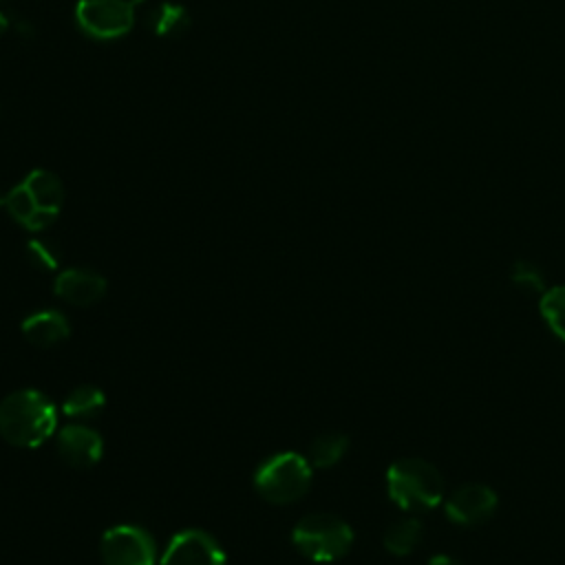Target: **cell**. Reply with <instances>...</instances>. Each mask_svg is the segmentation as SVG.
<instances>
[{"label":"cell","instance_id":"obj_10","mask_svg":"<svg viewBox=\"0 0 565 565\" xmlns=\"http://www.w3.org/2000/svg\"><path fill=\"white\" fill-rule=\"evenodd\" d=\"M102 450V437L84 424H68L57 433V452L75 468H90L99 461Z\"/></svg>","mask_w":565,"mask_h":565},{"label":"cell","instance_id":"obj_20","mask_svg":"<svg viewBox=\"0 0 565 565\" xmlns=\"http://www.w3.org/2000/svg\"><path fill=\"white\" fill-rule=\"evenodd\" d=\"M428 565H463V563H459L457 558H452V556H448V554H435V556L428 561Z\"/></svg>","mask_w":565,"mask_h":565},{"label":"cell","instance_id":"obj_11","mask_svg":"<svg viewBox=\"0 0 565 565\" xmlns=\"http://www.w3.org/2000/svg\"><path fill=\"white\" fill-rule=\"evenodd\" d=\"M55 294L77 307H88L97 302L106 294V280L93 269L71 267L57 274L55 278Z\"/></svg>","mask_w":565,"mask_h":565},{"label":"cell","instance_id":"obj_1","mask_svg":"<svg viewBox=\"0 0 565 565\" xmlns=\"http://www.w3.org/2000/svg\"><path fill=\"white\" fill-rule=\"evenodd\" d=\"M55 406L35 388L13 391L0 404V433L13 446L35 448L55 433Z\"/></svg>","mask_w":565,"mask_h":565},{"label":"cell","instance_id":"obj_5","mask_svg":"<svg viewBox=\"0 0 565 565\" xmlns=\"http://www.w3.org/2000/svg\"><path fill=\"white\" fill-rule=\"evenodd\" d=\"M296 550L316 563H333L353 545V530L340 516L309 514L291 532Z\"/></svg>","mask_w":565,"mask_h":565},{"label":"cell","instance_id":"obj_6","mask_svg":"<svg viewBox=\"0 0 565 565\" xmlns=\"http://www.w3.org/2000/svg\"><path fill=\"white\" fill-rule=\"evenodd\" d=\"M75 22L93 40H117L135 24V2L130 0H79Z\"/></svg>","mask_w":565,"mask_h":565},{"label":"cell","instance_id":"obj_12","mask_svg":"<svg viewBox=\"0 0 565 565\" xmlns=\"http://www.w3.org/2000/svg\"><path fill=\"white\" fill-rule=\"evenodd\" d=\"M22 333L29 342L38 347H53L68 338L71 324L64 313L55 309H42L33 311L22 320Z\"/></svg>","mask_w":565,"mask_h":565},{"label":"cell","instance_id":"obj_13","mask_svg":"<svg viewBox=\"0 0 565 565\" xmlns=\"http://www.w3.org/2000/svg\"><path fill=\"white\" fill-rule=\"evenodd\" d=\"M146 24L159 38H174L190 26V15L188 9L177 2H161L150 9Z\"/></svg>","mask_w":565,"mask_h":565},{"label":"cell","instance_id":"obj_4","mask_svg":"<svg viewBox=\"0 0 565 565\" xmlns=\"http://www.w3.org/2000/svg\"><path fill=\"white\" fill-rule=\"evenodd\" d=\"M311 483V463L298 452H278L265 459L254 472L256 492L276 505L305 497Z\"/></svg>","mask_w":565,"mask_h":565},{"label":"cell","instance_id":"obj_8","mask_svg":"<svg viewBox=\"0 0 565 565\" xmlns=\"http://www.w3.org/2000/svg\"><path fill=\"white\" fill-rule=\"evenodd\" d=\"M499 497L497 492L486 483H466L457 488L444 503L446 516L455 525L472 527L479 523H486L494 510H497Z\"/></svg>","mask_w":565,"mask_h":565},{"label":"cell","instance_id":"obj_2","mask_svg":"<svg viewBox=\"0 0 565 565\" xmlns=\"http://www.w3.org/2000/svg\"><path fill=\"white\" fill-rule=\"evenodd\" d=\"M62 203L64 185L55 172L44 168L31 170L22 183L7 192L4 201L9 214L31 232L49 227L57 218Z\"/></svg>","mask_w":565,"mask_h":565},{"label":"cell","instance_id":"obj_16","mask_svg":"<svg viewBox=\"0 0 565 565\" xmlns=\"http://www.w3.org/2000/svg\"><path fill=\"white\" fill-rule=\"evenodd\" d=\"M347 448H349V439L342 433H324L309 444L307 459L313 468H331L344 457Z\"/></svg>","mask_w":565,"mask_h":565},{"label":"cell","instance_id":"obj_7","mask_svg":"<svg viewBox=\"0 0 565 565\" xmlns=\"http://www.w3.org/2000/svg\"><path fill=\"white\" fill-rule=\"evenodd\" d=\"M104 565H154L152 536L139 525H115L102 536Z\"/></svg>","mask_w":565,"mask_h":565},{"label":"cell","instance_id":"obj_3","mask_svg":"<svg viewBox=\"0 0 565 565\" xmlns=\"http://www.w3.org/2000/svg\"><path fill=\"white\" fill-rule=\"evenodd\" d=\"M386 490L397 508L406 512H428L444 499V479L430 461L404 457L388 466Z\"/></svg>","mask_w":565,"mask_h":565},{"label":"cell","instance_id":"obj_21","mask_svg":"<svg viewBox=\"0 0 565 565\" xmlns=\"http://www.w3.org/2000/svg\"><path fill=\"white\" fill-rule=\"evenodd\" d=\"M9 26H11V20H9V15L0 9V35H2L4 31H9Z\"/></svg>","mask_w":565,"mask_h":565},{"label":"cell","instance_id":"obj_15","mask_svg":"<svg viewBox=\"0 0 565 565\" xmlns=\"http://www.w3.org/2000/svg\"><path fill=\"white\" fill-rule=\"evenodd\" d=\"M424 534V525L419 519H399L384 532V547L395 556L411 554Z\"/></svg>","mask_w":565,"mask_h":565},{"label":"cell","instance_id":"obj_17","mask_svg":"<svg viewBox=\"0 0 565 565\" xmlns=\"http://www.w3.org/2000/svg\"><path fill=\"white\" fill-rule=\"evenodd\" d=\"M539 311L547 329L565 342V285L545 289V294L539 298Z\"/></svg>","mask_w":565,"mask_h":565},{"label":"cell","instance_id":"obj_22","mask_svg":"<svg viewBox=\"0 0 565 565\" xmlns=\"http://www.w3.org/2000/svg\"><path fill=\"white\" fill-rule=\"evenodd\" d=\"M4 201H7V192L0 190V205H4Z\"/></svg>","mask_w":565,"mask_h":565},{"label":"cell","instance_id":"obj_18","mask_svg":"<svg viewBox=\"0 0 565 565\" xmlns=\"http://www.w3.org/2000/svg\"><path fill=\"white\" fill-rule=\"evenodd\" d=\"M510 280L514 282L516 289H521L525 296H543L545 294V276L541 267L532 260H516L510 269Z\"/></svg>","mask_w":565,"mask_h":565},{"label":"cell","instance_id":"obj_14","mask_svg":"<svg viewBox=\"0 0 565 565\" xmlns=\"http://www.w3.org/2000/svg\"><path fill=\"white\" fill-rule=\"evenodd\" d=\"M104 404H106V397L102 388L93 384H82L66 395L62 411L66 417H73V419H90L97 413H102Z\"/></svg>","mask_w":565,"mask_h":565},{"label":"cell","instance_id":"obj_19","mask_svg":"<svg viewBox=\"0 0 565 565\" xmlns=\"http://www.w3.org/2000/svg\"><path fill=\"white\" fill-rule=\"evenodd\" d=\"M26 256L38 269H44V271H53L60 265V249L49 241H40V238L29 241Z\"/></svg>","mask_w":565,"mask_h":565},{"label":"cell","instance_id":"obj_9","mask_svg":"<svg viewBox=\"0 0 565 565\" xmlns=\"http://www.w3.org/2000/svg\"><path fill=\"white\" fill-rule=\"evenodd\" d=\"M161 565H225V554L207 532L183 530L168 543Z\"/></svg>","mask_w":565,"mask_h":565}]
</instances>
